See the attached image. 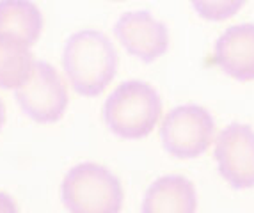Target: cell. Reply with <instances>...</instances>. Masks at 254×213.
Here are the masks:
<instances>
[{"mask_svg":"<svg viewBox=\"0 0 254 213\" xmlns=\"http://www.w3.org/2000/svg\"><path fill=\"white\" fill-rule=\"evenodd\" d=\"M119 55L107 34L94 29L69 36L63 53L64 77L71 89L85 98L100 96L118 75Z\"/></svg>","mask_w":254,"mask_h":213,"instance_id":"1","label":"cell"},{"mask_svg":"<svg viewBox=\"0 0 254 213\" xmlns=\"http://www.w3.org/2000/svg\"><path fill=\"white\" fill-rule=\"evenodd\" d=\"M164 103L158 91L142 80L119 84L103 103V121L116 137L139 141L162 123Z\"/></svg>","mask_w":254,"mask_h":213,"instance_id":"2","label":"cell"},{"mask_svg":"<svg viewBox=\"0 0 254 213\" xmlns=\"http://www.w3.org/2000/svg\"><path fill=\"white\" fill-rule=\"evenodd\" d=\"M66 210L76 213H116L123 210L121 179L103 163L84 162L68 170L61 185Z\"/></svg>","mask_w":254,"mask_h":213,"instance_id":"3","label":"cell"},{"mask_svg":"<svg viewBox=\"0 0 254 213\" xmlns=\"http://www.w3.org/2000/svg\"><path fill=\"white\" fill-rule=\"evenodd\" d=\"M217 124L213 115L201 105L185 103L174 106L162 117L160 141L171 157L190 160L204 155L215 144Z\"/></svg>","mask_w":254,"mask_h":213,"instance_id":"4","label":"cell"},{"mask_svg":"<svg viewBox=\"0 0 254 213\" xmlns=\"http://www.w3.org/2000/svg\"><path fill=\"white\" fill-rule=\"evenodd\" d=\"M16 100L34 123L54 124L63 119L69 106L68 80L48 62H36L25 84L16 89Z\"/></svg>","mask_w":254,"mask_h":213,"instance_id":"5","label":"cell"},{"mask_svg":"<svg viewBox=\"0 0 254 213\" xmlns=\"http://www.w3.org/2000/svg\"><path fill=\"white\" fill-rule=\"evenodd\" d=\"M215 160L226 183L238 190L254 188V130L231 123L215 139Z\"/></svg>","mask_w":254,"mask_h":213,"instance_id":"6","label":"cell"},{"mask_svg":"<svg viewBox=\"0 0 254 213\" xmlns=\"http://www.w3.org/2000/svg\"><path fill=\"white\" fill-rule=\"evenodd\" d=\"M114 32L121 47L144 62H155L171 47L169 29L148 11H128L121 14Z\"/></svg>","mask_w":254,"mask_h":213,"instance_id":"7","label":"cell"},{"mask_svg":"<svg viewBox=\"0 0 254 213\" xmlns=\"http://www.w3.org/2000/svg\"><path fill=\"white\" fill-rule=\"evenodd\" d=\"M213 64L233 80L254 82V23L226 29L213 48Z\"/></svg>","mask_w":254,"mask_h":213,"instance_id":"8","label":"cell"},{"mask_svg":"<svg viewBox=\"0 0 254 213\" xmlns=\"http://www.w3.org/2000/svg\"><path fill=\"white\" fill-rule=\"evenodd\" d=\"M199 208L195 185L183 174H165L146 190L142 210L149 213H190Z\"/></svg>","mask_w":254,"mask_h":213,"instance_id":"9","label":"cell"},{"mask_svg":"<svg viewBox=\"0 0 254 213\" xmlns=\"http://www.w3.org/2000/svg\"><path fill=\"white\" fill-rule=\"evenodd\" d=\"M45 18L30 0H0V36L32 47L41 38Z\"/></svg>","mask_w":254,"mask_h":213,"instance_id":"10","label":"cell"},{"mask_svg":"<svg viewBox=\"0 0 254 213\" xmlns=\"http://www.w3.org/2000/svg\"><path fill=\"white\" fill-rule=\"evenodd\" d=\"M29 47L0 36V89H18L34 69Z\"/></svg>","mask_w":254,"mask_h":213,"instance_id":"11","label":"cell"},{"mask_svg":"<svg viewBox=\"0 0 254 213\" xmlns=\"http://www.w3.org/2000/svg\"><path fill=\"white\" fill-rule=\"evenodd\" d=\"M247 2L249 0H190V5L199 18L220 23L240 13Z\"/></svg>","mask_w":254,"mask_h":213,"instance_id":"12","label":"cell"},{"mask_svg":"<svg viewBox=\"0 0 254 213\" xmlns=\"http://www.w3.org/2000/svg\"><path fill=\"white\" fill-rule=\"evenodd\" d=\"M18 203L13 196H9L7 192H2L0 190V213L2 212H7V213H13L18 212Z\"/></svg>","mask_w":254,"mask_h":213,"instance_id":"13","label":"cell"},{"mask_svg":"<svg viewBox=\"0 0 254 213\" xmlns=\"http://www.w3.org/2000/svg\"><path fill=\"white\" fill-rule=\"evenodd\" d=\"M5 117H7L5 103H4V100L0 98V132H2V128H4V124H5Z\"/></svg>","mask_w":254,"mask_h":213,"instance_id":"14","label":"cell"},{"mask_svg":"<svg viewBox=\"0 0 254 213\" xmlns=\"http://www.w3.org/2000/svg\"><path fill=\"white\" fill-rule=\"evenodd\" d=\"M110 2H127V0H110Z\"/></svg>","mask_w":254,"mask_h":213,"instance_id":"15","label":"cell"}]
</instances>
